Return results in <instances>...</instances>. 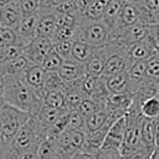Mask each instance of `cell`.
<instances>
[{"mask_svg": "<svg viewBox=\"0 0 159 159\" xmlns=\"http://www.w3.org/2000/svg\"><path fill=\"white\" fill-rule=\"evenodd\" d=\"M43 93L30 87L24 76L7 77L5 89V103L30 114H36L43 106Z\"/></svg>", "mask_w": 159, "mask_h": 159, "instance_id": "1", "label": "cell"}, {"mask_svg": "<svg viewBox=\"0 0 159 159\" xmlns=\"http://www.w3.org/2000/svg\"><path fill=\"white\" fill-rule=\"evenodd\" d=\"M111 30L102 20L94 21L81 17L75 34V41L84 42L92 47H103L109 42Z\"/></svg>", "mask_w": 159, "mask_h": 159, "instance_id": "2", "label": "cell"}, {"mask_svg": "<svg viewBox=\"0 0 159 159\" xmlns=\"http://www.w3.org/2000/svg\"><path fill=\"white\" fill-rule=\"evenodd\" d=\"M30 117H31L30 113L24 112L4 102L0 106V127H1L0 140L4 144H11L16 133L29 120Z\"/></svg>", "mask_w": 159, "mask_h": 159, "instance_id": "3", "label": "cell"}, {"mask_svg": "<svg viewBox=\"0 0 159 159\" xmlns=\"http://www.w3.org/2000/svg\"><path fill=\"white\" fill-rule=\"evenodd\" d=\"M52 50H53V41L51 39L36 36L26 47L22 48V52L31 63L42 66L45 58Z\"/></svg>", "mask_w": 159, "mask_h": 159, "instance_id": "4", "label": "cell"}, {"mask_svg": "<svg viewBox=\"0 0 159 159\" xmlns=\"http://www.w3.org/2000/svg\"><path fill=\"white\" fill-rule=\"evenodd\" d=\"M130 67V61L127 55V48H122L112 45V52L107 58L104 70L101 77H109L117 73L127 72Z\"/></svg>", "mask_w": 159, "mask_h": 159, "instance_id": "5", "label": "cell"}, {"mask_svg": "<svg viewBox=\"0 0 159 159\" xmlns=\"http://www.w3.org/2000/svg\"><path fill=\"white\" fill-rule=\"evenodd\" d=\"M37 21H39L37 14L21 17L19 25L15 29V32L17 35V46L19 47H21V48L26 47L37 36Z\"/></svg>", "mask_w": 159, "mask_h": 159, "instance_id": "6", "label": "cell"}, {"mask_svg": "<svg viewBox=\"0 0 159 159\" xmlns=\"http://www.w3.org/2000/svg\"><path fill=\"white\" fill-rule=\"evenodd\" d=\"M112 52V45H106L103 47H98L94 50L92 57L84 63L87 75L101 77L104 70V65L107 62V58L109 57Z\"/></svg>", "mask_w": 159, "mask_h": 159, "instance_id": "7", "label": "cell"}, {"mask_svg": "<svg viewBox=\"0 0 159 159\" xmlns=\"http://www.w3.org/2000/svg\"><path fill=\"white\" fill-rule=\"evenodd\" d=\"M107 84V88L111 93H129V94H134L135 88L134 84L129 77L128 71L127 72H122V73H117L109 77H103Z\"/></svg>", "mask_w": 159, "mask_h": 159, "instance_id": "8", "label": "cell"}, {"mask_svg": "<svg viewBox=\"0 0 159 159\" xmlns=\"http://www.w3.org/2000/svg\"><path fill=\"white\" fill-rule=\"evenodd\" d=\"M37 16V36L52 39L57 27V14L53 10L40 9Z\"/></svg>", "mask_w": 159, "mask_h": 159, "instance_id": "9", "label": "cell"}, {"mask_svg": "<svg viewBox=\"0 0 159 159\" xmlns=\"http://www.w3.org/2000/svg\"><path fill=\"white\" fill-rule=\"evenodd\" d=\"M125 128H127V117L124 116L111 127L102 148L120 150V147H122L123 139H124V134H125Z\"/></svg>", "mask_w": 159, "mask_h": 159, "instance_id": "10", "label": "cell"}, {"mask_svg": "<svg viewBox=\"0 0 159 159\" xmlns=\"http://www.w3.org/2000/svg\"><path fill=\"white\" fill-rule=\"evenodd\" d=\"M60 76L62 77V80L65 82H72V81H77L83 78L87 72H86V66L84 63L77 62L72 58L70 60H65L61 68L58 70Z\"/></svg>", "mask_w": 159, "mask_h": 159, "instance_id": "11", "label": "cell"}, {"mask_svg": "<svg viewBox=\"0 0 159 159\" xmlns=\"http://www.w3.org/2000/svg\"><path fill=\"white\" fill-rule=\"evenodd\" d=\"M22 17L19 1L0 7V27L1 29H12L15 30Z\"/></svg>", "mask_w": 159, "mask_h": 159, "instance_id": "12", "label": "cell"}, {"mask_svg": "<svg viewBox=\"0 0 159 159\" xmlns=\"http://www.w3.org/2000/svg\"><path fill=\"white\" fill-rule=\"evenodd\" d=\"M139 21H140V7H139V5L132 4V2H124L116 27H118L120 30H125V29L133 26L134 24H137Z\"/></svg>", "mask_w": 159, "mask_h": 159, "instance_id": "13", "label": "cell"}, {"mask_svg": "<svg viewBox=\"0 0 159 159\" xmlns=\"http://www.w3.org/2000/svg\"><path fill=\"white\" fill-rule=\"evenodd\" d=\"M127 55L128 58L130 61V65L138 61H144V60H149L153 56H155V51L153 48V46L148 42V40L137 42L132 46H129L127 48Z\"/></svg>", "mask_w": 159, "mask_h": 159, "instance_id": "14", "label": "cell"}, {"mask_svg": "<svg viewBox=\"0 0 159 159\" xmlns=\"http://www.w3.org/2000/svg\"><path fill=\"white\" fill-rule=\"evenodd\" d=\"M22 76H24V80L26 81V83L30 87H32L34 89L45 94V92H43V81H45L46 71L42 66L30 63L27 70L25 71V73Z\"/></svg>", "mask_w": 159, "mask_h": 159, "instance_id": "15", "label": "cell"}, {"mask_svg": "<svg viewBox=\"0 0 159 159\" xmlns=\"http://www.w3.org/2000/svg\"><path fill=\"white\" fill-rule=\"evenodd\" d=\"M133 101L140 106V113L147 119L159 118V97L153 96L143 99L138 94H133Z\"/></svg>", "mask_w": 159, "mask_h": 159, "instance_id": "16", "label": "cell"}, {"mask_svg": "<svg viewBox=\"0 0 159 159\" xmlns=\"http://www.w3.org/2000/svg\"><path fill=\"white\" fill-rule=\"evenodd\" d=\"M31 62L27 60V57L25 55H21L9 62H6L5 65L0 66V71L4 73V76L7 77H17V76H22L25 73V71L27 70L29 65Z\"/></svg>", "mask_w": 159, "mask_h": 159, "instance_id": "17", "label": "cell"}, {"mask_svg": "<svg viewBox=\"0 0 159 159\" xmlns=\"http://www.w3.org/2000/svg\"><path fill=\"white\" fill-rule=\"evenodd\" d=\"M67 112H70V111H67V109H56V108H51V107H47V106H42V108L35 114L36 117H37V119H39V122L41 123V125L43 127V129L46 130V133L48 132V129H50V127L60 118V117H62L65 113H67Z\"/></svg>", "mask_w": 159, "mask_h": 159, "instance_id": "18", "label": "cell"}, {"mask_svg": "<svg viewBox=\"0 0 159 159\" xmlns=\"http://www.w3.org/2000/svg\"><path fill=\"white\" fill-rule=\"evenodd\" d=\"M124 2H125L124 0H108V4H107L102 21L106 24V26L111 31L117 26L118 17H119V14L122 11Z\"/></svg>", "mask_w": 159, "mask_h": 159, "instance_id": "19", "label": "cell"}, {"mask_svg": "<svg viewBox=\"0 0 159 159\" xmlns=\"http://www.w3.org/2000/svg\"><path fill=\"white\" fill-rule=\"evenodd\" d=\"M142 142L145 152L152 155L157 148V139L154 133V119L144 118L142 125Z\"/></svg>", "mask_w": 159, "mask_h": 159, "instance_id": "20", "label": "cell"}, {"mask_svg": "<svg viewBox=\"0 0 159 159\" xmlns=\"http://www.w3.org/2000/svg\"><path fill=\"white\" fill-rule=\"evenodd\" d=\"M133 103V94L129 93H111L107 101V107L113 109H122L128 113Z\"/></svg>", "mask_w": 159, "mask_h": 159, "instance_id": "21", "label": "cell"}, {"mask_svg": "<svg viewBox=\"0 0 159 159\" xmlns=\"http://www.w3.org/2000/svg\"><path fill=\"white\" fill-rule=\"evenodd\" d=\"M96 47H92L84 42L81 41H75L73 42V48H72V60L81 62V63H86L93 55Z\"/></svg>", "mask_w": 159, "mask_h": 159, "instance_id": "22", "label": "cell"}, {"mask_svg": "<svg viewBox=\"0 0 159 159\" xmlns=\"http://www.w3.org/2000/svg\"><path fill=\"white\" fill-rule=\"evenodd\" d=\"M108 112H109V108H102L97 111L96 113H93L91 117H88L86 119V132L92 133V132L101 129L107 120Z\"/></svg>", "mask_w": 159, "mask_h": 159, "instance_id": "23", "label": "cell"}, {"mask_svg": "<svg viewBox=\"0 0 159 159\" xmlns=\"http://www.w3.org/2000/svg\"><path fill=\"white\" fill-rule=\"evenodd\" d=\"M43 104L51 108L56 109H67V102L63 91H52V92H46L43 96Z\"/></svg>", "mask_w": 159, "mask_h": 159, "instance_id": "24", "label": "cell"}, {"mask_svg": "<svg viewBox=\"0 0 159 159\" xmlns=\"http://www.w3.org/2000/svg\"><path fill=\"white\" fill-rule=\"evenodd\" d=\"M107 4H108V0H92V2L89 4L83 17H86L88 20H94V21L102 20L106 7H107Z\"/></svg>", "mask_w": 159, "mask_h": 159, "instance_id": "25", "label": "cell"}, {"mask_svg": "<svg viewBox=\"0 0 159 159\" xmlns=\"http://www.w3.org/2000/svg\"><path fill=\"white\" fill-rule=\"evenodd\" d=\"M65 81L60 76L58 72H50L46 71L45 81H43V92H52V91H61L63 89Z\"/></svg>", "mask_w": 159, "mask_h": 159, "instance_id": "26", "label": "cell"}, {"mask_svg": "<svg viewBox=\"0 0 159 159\" xmlns=\"http://www.w3.org/2000/svg\"><path fill=\"white\" fill-rule=\"evenodd\" d=\"M68 118H70V112L65 113L62 117H60L48 129L47 132V137H51V138H58L62 133H65L67 130V127H68Z\"/></svg>", "mask_w": 159, "mask_h": 159, "instance_id": "27", "label": "cell"}, {"mask_svg": "<svg viewBox=\"0 0 159 159\" xmlns=\"http://www.w3.org/2000/svg\"><path fill=\"white\" fill-rule=\"evenodd\" d=\"M145 82L159 84V58L157 57V55L148 60V66H147V72H145Z\"/></svg>", "mask_w": 159, "mask_h": 159, "instance_id": "28", "label": "cell"}, {"mask_svg": "<svg viewBox=\"0 0 159 159\" xmlns=\"http://www.w3.org/2000/svg\"><path fill=\"white\" fill-rule=\"evenodd\" d=\"M63 58L55 51L52 50L47 57L45 58L43 63H42V67L45 68V71H50V72H58V70L61 68L62 63H63Z\"/></svg>", "mask_w": 159, "mask_h": 159, "instance_id": "29", "label": "cell"}, {"mask_svg": "<svg viewBox=\"0 0 159 159\" xmlns=\"http://www.w3.org/2000/svg\"><path fill=\"white\" fill-rule=\"evenodd\" d=\"M102 108H108V107H102V106H99L98 103H96L92 98H89V97H87L81 104H80V107L76 109L82 117H84L86 119L88 118V117H91L93 113H96L97 111H99V109H102Z\"/></svg>", "mask_w": 159, "mask_h": 159, "instance_id": "30", "label": "cell"}, {"mask_svg": "<svg viewBox=\"0 0 159 159\" xmlns=\"http://www.w3.org/2000/svg\"><path fill=\"white\" fill-rule=\"evenodd\" d=\"M24 55L22 48L19 46H0V66L5 65L6 62Z\"/></svg>", "mask_w": 159, "mask_h": 159, "instance_id": "31", "label": "cell"}, {"mask_svg": "<svg viewBox=\"0 0 159 159\" xmlns=\"http://www.w3.org/2000/svg\"><path fill=\"white\" fill-rule=\"evenodd\" d=\"M82 129H86V118L82 117L77 111H70L67 130L75 132V130H82Z\"/></svg>", "mask_w": 159, "mask_h": 159, "instance_id": "32", "label": "cell"}, {"mask_svg": "<svg viewBox=\"0 0 159 159\" xmlns=\"http://www.w3.org/2000/svg\"><path fill=\"white\" fill-rule=\"evenodd\" d=\"M73 42H75V40H67V41L53 42V50H55L63 60H70V58L72 57Z\"/></svg>", "mask_w": 159, "mask_h": 159, "instance_id": "33", "label": "cell"}, {"mask_svg": "<svg viewBox=\"0 0 159 159\" xmlns=\"http://www.w3.org/2000/svg\"><path fill=\"white\" fill-rule=\"evenodd\" d=\"M19 6L22 16L34 15L40 11L41 0H19Z\"/></svg>", "mask_w": 159, "mask_h": 159, "instance_id": "34", "label": "cell"}, {"mask_svg": "<svg viewBox=\"0 0 159 159\" xmlns=\"http://www.w3.org/2000/svg\"><path fill=\"white\" fill-rule=\"evenodd\" d=\"M75 34H76V29L72 27H62V26H57L56 31L52 36V41L53 42H58V41H67V40H75Z\"/></svg>", "mask_w": 159, "mask_h": 159, "instance_id": "35", "label": "cell"}, {"mask_svg": "<svg viewBox=\"0 0 159 159\" xmlns=\"http://www.w3.org/2000/svg\"><path fill=\"white\" fill-rule=\"evenodd\" d=\"M0 46H17V35L12 29H0Z\"/></svg>", "mask_w": 159, "mask_h": 159, "instance_id": "36", "label": "cell"}, {"mask_svg": "<svg viewBox=\"0 0 159 159\" xmlns=\"http://www.w3.org/2000/svg\"><path fill=\"white\" fill-rule=\"evenodd\" d=\"M101 81V77H96V76H91V75H86L82 80V91L91 97V94L96 91L98 83Z\"/></svg>", "mask_w": 159, "mask_h": 159, "instance_id": "37", "label": "cell"}, {"mask_svg": "<svg viewBox=\"0 0 159 159\" xmlns=\"http://www.w3.org/2000/svg\"><path fill=\"white\" fill-rule=\"evenodd\" d=\"M94 159H122V154L119 149H108L101 148L93 154Z\"/></svg>", "mask_w": 159, "mask_h": 159, "instance_id": "38", "label": "cell"}, {"mask_svg": "<svg viewBox=\"0 0 159 159\" xmlns=\"http://www.w3.org/2000/svg\"><path fill=\"white\" fill-rule=\"evenodd\" d=\"M53 11L60 15V14H72V15H78V10H77V5L75 0H67L65 2H62L61 5H58L57 7L53 9Z\"/></svg>", "mask_w": 159, "mask_h": 159, "instance_id": "39", "label": "cell"}, {"mask_svg": "<svg viewBox=\"0 0 159 159\" xmlns=\"http://www.w3.org/2000/svg\"><path fill=\"white\" fill-rule=\"evenodd\" d=\"M139 6L144 10L159 15V0H143Z\"/></svg>", "mask_w": 159, "mask_h": 159, "instance_id": "40", "label": "cell"}, {"mask_svg": "<svg viewBox=\"0 0 159 159\" xmlns=\"http://www.w3.org/2000/svg\"><path fill=\"white\" fill-rule=\"evenodd\" d=\"M67 0H41V7L40 9H46V10H53L62 2Z\"/></svg>", "mask_w": 159, "mask_h": 159, "instance_id": "41", "label": "cell"}, {"mask_svg": "<svg viewBox=\"0 0 159 159\" xmlns=\"http://www.w3.org/2000/svg\"><path fill=\"white\" fill-rule=\"evenodd\" d=\"M76 1V5H77V10H78V14L81 17L84 16L89 4L92 2V0H75Z\"/></svg>", "mask_w": 159, "mask_h": 159, "instance_id": "42", "label": "cell"}, {"mask_svg": "<svg viewBox=\"0 0 159 159\" xmlns=\"http://www.w3.org/2000/svg\"><path fill=\"white\" fill-rule=\"evenodd\" d=\"M19 157H20V153L11 144H9L6 147V149H5V153H4L2 159H19Z\"/></svg>", "mask_w": 159, "mask_h": 159, "instance_id": "43", "label": "cell"}, {"mask_svg": "<svg viewBox=\"0 0 159 159\" xmlns=\"http://www.w3.org/2000/svg\"><path fill=\"white\" fill-rule=\"evenodd\" d=\"M5 89H6V77H5L4 73L0 71V103H1V102H5V101H4Z\"/></svg>", "mask_w": 159, "mask_h": 159, "instance_id": "44", "label": "cell"}, {"mask_svg": "<svg viewBox=\"0 0 159 159\" xmlns=\"http://www.w3.org/2000/svg\"><path fill=\"white\" fill-rule=\"evenodd\" d=\"M150 155L145 152H137V153H133L130 155H127V157H122V159H149Z\"/></svg>", "mask_w": 159, "mask_h": 159, "instance_id": "45", "label": "cell"}, {"mask_svg": "<svg viewBox=\"0 0 159 159\" xmlns=\"http://www.w3.org/2000/svg\"><path fill=\"white\" fill-rule=\"evenodd\" d=\"M71 159H94V158H93V155H91V154H86V153H83V152H80V153L75 154Z\"/></svg>", "mask_w": 159, "mask_h": 159, "instance_id": "46", "label": "cell"}, {"mask_svg": "<svg viewBox=\"0 0 159 159\" xmlns=\"http://www.w3.org/2000/svg\"><path fill=\"white\" fill-rule=\"evenodd\" d=\"M154 133L157 139V147H159V118L154 119Z\"/></svg>", "mask_w": 159, "mask_h": 159, "instance_id": "47", "label": "cell"}, {"mask_svg": "<svg viewBox=\"0 0 159 159\" xmlns=\"http://www.w3.org/2000/svg\"><path fill=\"white\" fill-rule=\"evenodd\" d=\"M19 0H0V7H4L6 5H10V4H14V2H17Z\"/></svg>", "mask_w": 159, "mask_h": 159, "instance_id": "48", "label": "cell"}, {"mask_svg": "<svg viewBox=\"0 0 159 159\" xmlns=\"http://www.w3.org/2000/svg\"><path fill=\"white\" fill-rule=\"evenodd\" d=\"M7 145H9V144H4L2 142H0V159H2L4 153H5V149H6Z\"/></svg>", "mask_w": 159, "mask_h": 159, "instance_id": "49", "label": "cell"}, {"mask_svg": "<svg viewBox=\"0 0 159 159\" xmlns=\"http://www.w3.org/2000/svg\"><path fill=\"white\" fill-rule=\"evenodd\" d=\"M149 159H159V147H157V148H155L154 153L150 155V158H149Z\"/></svg>", "mask_w": 159, "mask_h": 159, "instance_id": "50", "label": "cell"}, {"mask_svg": "<svg viewBox=\"0 0 159 159\" xmlns=\"http://www.w3.org/2000/svg\"><path fill=\"white\" fill-rule=\"evenodd\" d=\"M125 2H132V4H137V5H140L143 0H124Z\"/></svg>", "mask_w": 159, "mask_h": 159, "instance_id": "51", "label": "cell"}, {"mask_svg": "<svg viewBox=\"0 0 159 159\" xmlns=\"http://www.w3.org/2000/svg\"><path fill=\"white\" fill-rule=\"evenodd\" d=\"M154 30H155V31H157V32L159 34V21H158V24H157V25L154 26Z\"/></svg>", "mask_w": 159, "mask_h": 159, "instance_id": "52", "label": "cell"}, {"mask_svg": "<svg viewBox=\"0 0 159 159\" xmlns=\"http://www.w3.org/2000/svg\"><path fill=\"white\" fill-rule=\"evenodd\" d=\"M2 103H4V102H1V103H0V106H1ZM0 138H1V127H0ZM0 142H1V140H0Z\"/></svg>", "mask_w": 159, "mask_h": 159, "instance_id": "53", "label": "cell"}, {"mask_svg": "<svg viewBox=\"0 0 159 159\" xmlns=\"http://www.w3.org/2000/svg\"><path fill=\"white\" fill-rule=\"evenodd\" d=\"M157 57H158V58H159V53H158V55H157Z\"/></svg>", "mask_w": 159, "mask_h": 159, "instance_id": "54", "label": "cell"}, {"mask_svg": "<svg viewBox=\"0 0 159 159\" xmlns=\"http://www.w3.org/2000/svg\"><path fill=\"white\" fill-rule=\"evenodd\" d=\"M158 97H159V93H158Z\"/></svg>", "mask_w": 159, "mask_h": 159, "instance_id": "55", "label": "cell"}]
</instances>
